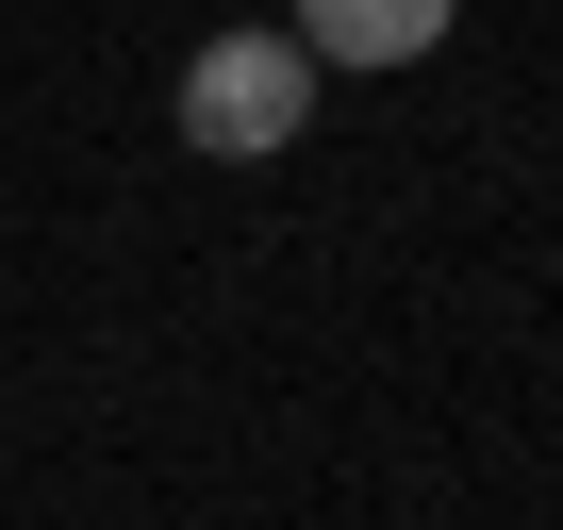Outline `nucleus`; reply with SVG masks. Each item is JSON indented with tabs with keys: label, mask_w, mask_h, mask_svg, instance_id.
I'll return each mask as SVG.
<instances>
[{
	"label": "nucleus",
	"mask_w": 563,
	"mask_h": 530,
	"mask_svg": "<svg viewBox=\"0 0 563 530\" xmlns=\"http://www.w3.org/2000/svg\"><path fill=\"white\" fill-rule=\"evenodd\" d=\"M299 117H316V51H299V34H216V51L183 67V150H216V166L299 150Z\"/></svg>",
	"instance_id": "f257e3e1"
},
{
	"label": "nucleus",
	"mask_w": 563,
	"mask_h": 530,
	"mask_svg": "<svg viewBox=\"0 0 563 530\" xmlns=\"http://www.w3.org/2000/svg\"><path fill=\"white\" fill-rule=\"evenodd\" d=\"M448 18L464 0H299V51L316 67H415V51H448Z\"/></svg>",
	"instance_id": "f03ea898"
}]
</instances>
